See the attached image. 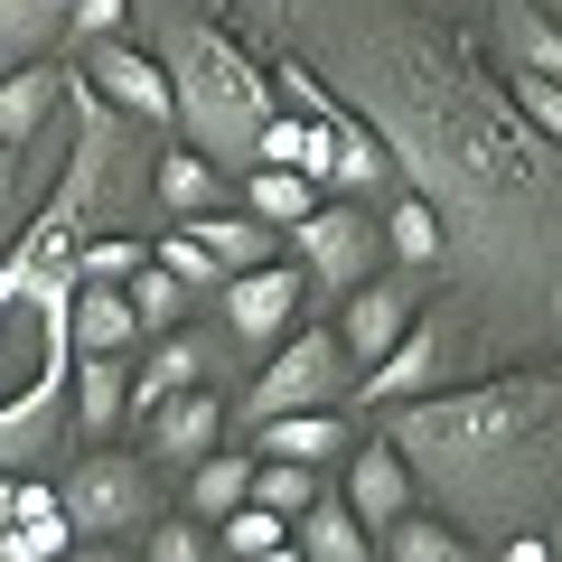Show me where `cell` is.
<instances>
[{
    "instance_id": "6da1fadb",
    "label": "cell",
    "mask_w": 562,
    "mask_h": 562,
    "mask_svg": "<svg viewBox=\"0 0 562 562\" xmlns=\"http://www.w3.org/2000/svg\"><path fill=\"white\" fill-rule=\"evenodd\" d=\"M66 103H76L66 179L47 188L29 235L0 254V460L47 441L57 394L76 375V291H85V235H94L85 198L103 188V160H113V140H122V113L85 76H66Z\"/></svg>"
},
{
    "instance_id": "7a4b0ae2",
    "label": "cell",
    "mask_w": 562,
    "mask_h": 562,
    "mask_svg": "<svg viewBox=\"0 0 562 562\" xmlns=\"http://www.w3.org/2000/svg\"><path fill=\"white\" fill-rule=\"evenodd\" d=\"M375 103V132L384 150H413L422 169V198L431 206H460V216H497V206H525L553 188V140L506 103V85L487 76L469 47L441 38H403L384 57V94Z\"/></svg>"
},
{
    "instance_id": "3957f363",
    "label": "cell",
    "mask_w": 562,
    "mask_h": 562,
    "mask_svg": "<svg viewBox=\"0 0 562 562\" xmlns=\"http://www.w3.org/2000/svg\"><path fill=\"white\" fill-rule=\"evenodd\" d=\"M384 441L413 460V479H441L460 506H506L553 469L562 441V375H497L460 384V394H413L384 403Z\"/></svg>"
},
{
    "instance_id": "277c9868",
    "label": "cell",
    "mask_w": 562,
    "mask_h": 562,
    "mask_svg": "<svg viewBox=\"0 0 562 562\" xmlns=\"http://www.w3.org/2000/svg\"><path fill=\"white\" fill-rule=\"evenodd\" d=\"M160 66H169V94H179L188 150H206L225 179H244V169H254V132L272 122V76L206 20H169L160 29Z\"/></svg>"
},
{
    "instance_id": "5b68a950",
    "label": "cell",
    "mask_w": 562,
    "mask_h": 562,
    "mask_svg": "<svg viewBox=\"0 0 562 562\" xmlns=\"http://www.w3.org/2000/svg\"><path fill=\"white\" fill-rule=\"evenodd\" d=\"M347 375H357V357L338 347V328H291V338L272 347V366L254 375V394H244V431L254 422H272V413H310V403H338L347 394Z\"/></svg>"
},
{
    "instance_id": "8992f818",
    "label": "cell",
    "mask_w": 562,
    "mask_h": 562,
    "mask_svg": "<svg viewBox=\"0 0 562 562\" xmlns=\"http://www.w3.org/2000/svg\"><path fill=\"white\" fill-rule=\"evenodd\" d=\"M57 506H66V525H76L85 543L132 535V525H150V460H122V450L94 441V460L57 487Z\"/></svg>"
},
{
    "instance_id": "52a82bcc",
    "label": "cell",
    "mask_w": 562,
    "mask_h": 562,
    "mask_svg": "<svg viewBox=\"0 0 562 562\" xmlns=\"http://www.w3.org/2000/svg\"><path fill=\"white\" fill-rule=\"evenodd\" d=\"M85 85H94L103 103H113L122 122H179V94H169V66L150 57V47L132 38H85Z\"/></svg>"
},
{
    "instance_id": "ba28073f",
    "label": "cell",
    "mask_w": 562,
    "mask_h": 562,
    "mask_svg": "<svg viewBox=\"0 0 562 562\" xmlns=\"http://www.w3.org/2000/svg\"><path fill=\"white\" fill-rule=\"evenodd\" d=\"M291 244H301V262H310L319 291H357V281L375 272V254H384V225L366 216V206H310V216L291 225Z\"/></svg>"
},
{
    "instance_id": "9c48e42d",
    "label": "cell",
    "mask_w": 562,
    "mask_h": 562,
    "mask_svg": "<svg viewBox=\"0 0 562 562\" xmlns=\"http://www.w3.org/2000/svg\"><path fill=\"white\" fill-rule=\"evenodd\" d=\"M301 291L310 272H291V262H254V272L225 281V319H235L244 347H281L291 338V319H301Z\"/></svg>"
},
{
    "instance_id": "30bf717a",
    "label": "cell",
    "mask_w": 562,
    "mask_h": 562,
    "mask_svg": "<svg viewBox=\"0 0 562 562\" xmlns=\"http://www.w3.org/2000/svg\"><path fill=\"white\" fill-rule=\"evenodd\" d=\"M441 366H450V310H413V328L366 366V394L375 403H413V394L441 384Z\"/></svg>"
},
{
    "instance_id": "8fae6325",
    "label": "cell",
    "mask_w": 562,
    "mask_h": 562,
    "mask_svg": "<svg viewBox=\"0 0 562 562\" xmlns=\"http://www.w3.org/2000/svg\"><path fill=\"white\" fill-rule=\"evenodd\" d=\"M413 310H422V301H413V281H384V272H366L357 291H347V310H338L328 328H338V347H347L357 366H375L384 347H394L403 328H413Z\"/></svg>"
},
{
    "instance_id": "7c38bea8",
    "label": "cell",
    "mask_w": 562,
    "mask_h": 562,
    "mask_svg": "<svg viewBox=\"0 0 562 562\" xmlns=\"http://www.w3.org/2000/svg\"><path fill=\"white\" fill-rule=\"evenodd\" d=\"M338 497L357 506L366 535H384V525L413 506V460H403L394 441H357V450H347V487H338Z\"/></svg>"
},
{
    "instance_id": "4fadbf2b",
    "label": "cell",
    "mask_w": 562,
    "mask_h": 562,
    "mask_svg": "<svg viewBox=\"0 0 562 562\" xmlns=\"http://www.w3.org/2000/svg\"><path fill=\"white\" fill-rule=\"evenodd\" d=\"M254 441H262V460H310V469H338L347 450H357V431H347V413H338V403H310V413H272V422H254Z\"/></svg>"
},
{
    "instance_id": "5bb4252c",
    "label": "cell",
    "mask_w": 562,
    "mask_h": 562,
    "mask_svg": "<svg viewBox=\"0 0 562 562\" xmlns=\"http://www.w3.org/2000/svg\"><path fill=\"white\" fill-rule=\"evenodd\" d=\"M216 431H225V403L216 394H169L160 413H150V469H198L206 450H216Z\"/></svg>"
},
{
    "instance_id": "9a60e30c",
    "label": "cell",
    "mask_w": 562,
    "mask_h": 562,
    "mask_svg": "<svg viewBox=\"0 0 562 562\" xmlns=\"http://www.w3.org/2000/svg\"><path fill=\"white\" fill-rule=\"evenodd\" d=\"M291 543H301V562H375V543H366L357 506H347L338 487H319V497L291 516Z\"/></svg>"
},
{
    "instance_id": "2e32d148",
    "label": "cell",
    "mask_w": 562,
    "mask_h": 562,
    "mask_svg": "<svg viewBox=\"0 0 562 562\" xmlns=\"http://www.w3.org/2000/svg\"><path fill=\"white\" fill-rule=\"evenodd\" d=\"M132 422V357H76V431L113 441Z\"/></svg>"
},
{
    "instance_id": "e0dca14e",
    "label": "cell",
    "mask_w": 562,
    "mask_h": 562,
    "mask_svg": "<svg viewBox=\"0 0 562 562\" xmlns=\"http://www.w3.org/2000/svg\"><path fill=\"white\" fill-rule=\"evenodd\" d=\"M66 103V66H10V76H0V140H10V150H29V140H38V122L57 113Z\"/></svg>"
},
{
    "instance_id": "ac0fdd59",
    "label": "cell",
    "mask_w": 562,
    "mask_h": 562,
    "mask_svg": "<svg viewBox=\"0 0 562 562\" xmlns=\"http://www.w3.org/2000/svg\"><path fill=\"white\" fill-rule=\"evenodd\" d=\"M198 375H206V347H198V338H179V328H160V347L132 366V422H150L169 394H188Z\"/></svg>"
},
{
    "instance_id": "d6986e66",
    "label": "cell",
    "mask_w": 562,
    "mask_h": 562,
    "mask_svg": "<svg viewBox=\"0 0 562 562\" xmlns=\"http://www.w3.org/2000/svg\"><path fill=\"white\" fill-rule=\"evenodd\" d=\"M179 225L206 244V254H216L225 281L254 272V262H281V225H262V216H225V206H216V216H179Z\"/></svg>"
},
{
    "instance_id": "ffe728a7",
    "label": "cell",
    "mask_w": 562,
    "mask_h": 562,
    "mask_svg": "<svg viewBox=\"0 0 562 562\" xmlns=\"http://www.w3.org/2000/svg\"><path fill=\"white\" fill-rule=\"evenodd\" d=\"M140 319L132 301H122V281H85L76 291V357H132Z\"/></svg>"
},
{
    "instance_id": "44dd1931",
    "label": "cell",
    "mask_w": 562,
    "mask_h": 562,
    "mask_svg": "<svg viewBox=\"0 0 562 562\" xmlns=\"http://www.w3.org/2000/svg\"><path fill=\"white\" fill-rule=\"evenodd\" d=\"M375 553H384V562H479V543H469L450 516H413V506H403V516L384 525Z\"/></svg>"
},
{
    "instance_id": "7402d4cb",
    "label": "cell",
    "mask_w": 562,
    "mask_h": 562,
    "mask_svg": "<svg viewBox=\"0 0 562 562\" xmlns=\"http://www.w3.org/2000/svg\"><path fill=\"white\" fill-rule=\"evenodd\" d=\"M150 188H160L169 216H216V206H225V169L206 160V150H188V140L160 160V179H150Z\"/></svg>"
},
{
    "instance_id": "603a6c76",
    "label": "cell",
    "mask_w": 562,
    "mask_h": 562,
    "mask_svg": "<svg viewBox=\"0 0 562 562\" xmlns=\"http://www.w3.org/2000/svg\"><path fill=\"white\" fill-rule=\"evenodd\" d=\"M319 206V179H301V169H244V216H262V225H291Z\"/></svg>"
},
{
    "instance_id": "cb8c5ba5",
    "label": "cell",
    "mask_w": 562,
    "mask_h": 562,
    "mask_svg": "<svg viewBox=\"0 0 562 562\" xmlns=\"http://www.w3.org/2000/svg\"><path fill=\"white\" fill-rule=\"evenodd\" d=\"M244 497H254V460H225V450H206V460L188 469V516H198V525L235 516Z\"/></svg>"
},
{
    "instance_id": "d4e9b609",
    "label": "cell",
    "mask_w": 562,
    "mask_h": 562,
    "mask_svg": "<svg viewBox=\"0 0 562 562\" xmlns=\"http://www.w3.org/2000/svg\"><path fill=\"white\" fill-rule=\"evenodd\" d=\"M384 244H394L403 272L441 262V206H431V198H394V216H384Z\"/></svg>"
},
{
    "instance_id": "484cf974",
    "label": "cell",
    "mask_w": 562,
    "mask_h": 562,
    "mask_svg": "<svg viewBox=\"0 0 562 562\" xmlns=\"http://www.w3.org/2000/svg\"><path fill=\"white\" fill-rule=\"evenodd\" d=\"M66 543H76V525H66V506H38V516L0 525V562H57Z\"/></svg>"
},
{
    "instance_id": "4316f807",
    "label": "cell",
    "mask_w": 562,
    "mask_h": 562,
    "mask_svg": "<svg viewBox=\"0 0 562 562\" xmlns=\"http://www.w3.org/2000/svg\"><path fill=\"white\" fill-rule=\"evenodd\" d=\"M310 497H319V469H310V460H254V506H272L281 525L301 516Z\"/></svg>"
},
{
    "instance_id": "83f0119b",
    "label": "cell",
    "mask_w": 562,
    "mask_h": 562,
    "mask_svg": "<svg viewBox=\"0 0 562 562\" xmlns=\"http://www.w3.org/2000/svg\"><path fill=\"white\" fill-rule=\"evenodd\" d=\"M122 301H132V319H140V328H169V319L188 310V281H179V272H160V262H140V272L122 281Z\"/></svg>"
},
{
    "instance_id": "f1b7e54d",
    "label": "cell",
    "mask_w": 562,
    "mask_h": 562,
    "mask_svg": "<svg viewBox=\"0 0 562 562\" xmlns=\"http://www.w3.org/2000/svg\"><path fill=\"white\" fill-rule=\"evenodd\" d=\"M47 29H66V10H47V0H0V57L10 66H29V47H38Z\"/></svg>"
},
{
    "instance_id": "f546056e",
    "label": "cell",
    "mask_w": 562,
    "mask_h": 562,
    "mask_svg": "<svg viewBox=\"0 0 562 562\" xmlns=\"http://www.w3.org/2000/svg\"><path fill=\"white\" fill-rule=\"evenodd\" d=\"M516 66H535L543 85H562V29L543 20V10H525V20H516Z\"/></svg>"
},
{
    "instance_id": "4dcf8cb0",
    "label": "cell",
    "mask_w": 562,
    "mask_h": 562,
    "mask_svg": "<svg viewBox=\"0 0 562 562\" xmlns=\"http://www.w3.org/2000/svg\"><path fill=\"white\" fill-rule=\"evenodd\" d=\"M301 140H310V122L272 103V122L254 132V169H301Z\"/></svg>"
},
{
    "instance_id": "1f68e13d",
    "label": "cell",
    "mask_w": 562,
    "mask_h": 562,
    "mask_svg": "<svg viewBox=\"0 0 562 562\" xmlns=\"http://www.w3.org/2000/svg\"><path fill=\"white\" fill-rule=\"evenodd\" d=\"M140 262H150V244H132V235H85V281H132Z\"/></svg>"
},
{
    "instance_id": "d6a6232c",
    "label": "cell",
    "mask_w": 562,
    "mask_h": 562,
    "mask_svg": "<svg viewBox=\"0 0 562 562\" xmlns=\"http://www.w3.org/2000/svg\"><path fill=\"white\" fill-rule=\"evenodd\" d=\"M150 262H160V272H179L188 291H206V281H225V272H216V254H206V244L188 235V225H179L169 244H150Z\"/></svg>"
},
{
    "instance_id": "836d02e7",
    "label": "cell",
    "mask_w": 562,
    "mask_h": 562,
    "mask_svg": "<svg viewBox=\"0 0 562 562\" xmlns=\"http://www.w3.org/2000/svg\"><path fill=\"white\" fill-rule=\"evenodd\" d=\"M140 562H216V535H206L198 516H169L160 535H150V553Z\"/></svg>"
},
{
    "instance_id": "e575fe53",
    "label": "cell",
    "mask_w": 562,
    "mask_h": 562,
    "mask_svg": "<svg viewBox=\"0 0 562 562\" xmlns=\"http://www.w3.org/2000/svg\"><path fill=\"white\" fill-rule=\"evenodd\" d=\"M122 20H132V0H76L66 10V29H85V38H122Z\"/></svg>"
},
{
    "instance_id": "d590c367",
    "label": "cell",
    "mask_w": 562,
    "mask_h": 562,
    "mask_svg": "<svg viewBox=\"0 0 562 562\" xmlns=\"http://www.w3.org/2000/svg\"><path fill=\"white\" fill-rule=\"evenodd\" d=\"M506 562H553V543H543V535H516V543H506Z\"/></svg>"
},
{
    "instance_id": "8d00e7d4",
    "label": "cell",
    "mask_w": 562,
    "mask_h": 562,
    "mask_svg": "<svg viewBox=\"0 0 562 562\" xmlns=\"http://www.w3.org/2000/svg\"><path fill=\"white\" fill-rule=\"evenodd\" d=\"M57 562H122V553H113V543H85V535H76V543H66Z\"/></svg>"
},
{
    "instance_id": "74e56055",
    "label": "cell",
    "mask_w": 562,
    "mask_h": 562,
    "mask_svg": "<svg viewBox=\"0 0 562 562\" xmlns=\"http://www.w3.org/2000/svg\"><path fill=\"white\" fill-rule=\"evenodd\" d=\"M10 188H20V150H10V140H0V198H10Z\"/></svg>"
},
{
    "instance_id": "f35d334b",
    "label": "cell",
    "mask_w": 562,
    "mask_h": 562,
    "mask_svg": "<svg viewBox=\"0 0 562 562\" xmlns=\"http://www.w3.org/2000/svg\"><path fill=\"white\" fill-rule=\"evenodd\" d=\"M244 562H301V543H262V553H244Z\"/></svg>"
},
{
    "instance_id": "ab89813d",
    "label": "cell",
    "mask_w": 562,
    "mask_h": 562,
    "mask_svg": "<svg viewBox=\"0 0 562 562\" xmlns=\"http://www.w3.org/2000/svg\"><path fill=\"white\" fill-rule=\"evenodd\" d=\"M254 10H262V20H281V10H291V0H254Z\"/></svg>"
},
{
    "instance_id": "60d3db41",
    "label": "cell",
    "mask_w": 562,
    "mask_h": 562,
    "mask_svg": "<svg viewBox=\"0 0 562 562\" xmlns=\"http://www.w3.org/2000/svg\"><path fill=\"white\" fill-rule=\"evenodd\" d=\"M535 10H543V20H553V29H562V0H535Z\"/></svg>"
},
{
    "instance_id": "b9f144b4",
    "label": "cell",
    "mask_w": 562,
    "mask_h": 562,
    "mask_svg": "<svg viewBox=\"0 0 562 562\" xmlns=\"http://www.w3.org/2000/svg\"><path fill=\"white\" fill-rule=\"evenodd\" d=\"M216 10H225V0H216Z\"/></svg>"
}]
</instances>
